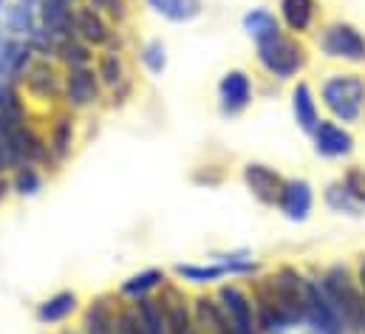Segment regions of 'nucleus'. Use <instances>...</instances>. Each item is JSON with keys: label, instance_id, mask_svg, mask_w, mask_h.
I'll list each match as a JSON object with an SVG mask.
<instances>
[{"label": "nucleus", "instance_id": "f257e3e1", "mask_svg": "<svg viewBox=\"0 0 365 334\" xmlns=\"http://www.w3.org/2000/svg\"><path fill=\"white\" fill-rule=\"evenodd\" d=\"M255 60L267 77L277 83H289L309 69V46L303 43V37L280 31L277 37L255 46Z\"/></svg>", "mask_w": 365, "mask_h": 334}, {"label": "nucleus", "instance_id": "f03ea898", "mask_svg": "<svg viewBox=\"0 0 365 334\" xmlns=\"http://www.w3.org/2000/svg\"><path fill=\"white\" fill-rule=\"evenodd\" d=\"M320 102L329 119L340 125H357L365 113V77L357 71H337L320 83Z\"/></svg>", "mask_w": 365, "mask_h": 334}, {"label": "nucleus", "instance_id": "7ed1b4c3", "mask_svg": "<svg viewBox=\"0 0 365 334\" xmlns=\"http://www.w3.org/2000/svg\"><path fill=\"white\" fill-rule=\"evenodd\" d=\"M320 283H323L326 295L331 298L334 309L340 312L346 329L360 332V329H363L365 295H363V289H360V283H357L354 269H349L346 263H331V266L320 275Z\"/></svg>", "mask_w": 365, "mask_h": 334}, {"label": "nucleus", "instance_id": "20e7f679", "mask_svg": "<svg viewBox=\"0 0 365 334\" xmlns=\"http://www.w3.org/2000/svg\"><path fill=\"white\" fill-rule=\"evenodd\" d=\"M314 46L329 60H340L349 66H365V31L349 20L323 23L314 34Z\"/></svg>", "mask_w": 365, "mask_h": 334}, {"label": "nucleus", "instance_id": "39448f33", "mask_svg": "<svg viewBox=\"0 0 365 334\" xmlns=\"http://www.w3.org/2000/svg\"><path fill=\"white\" fill-rule=\"evenodd\" d=\"M105 88L96 77V69L86 66V69H63V108L83 113L91 111L96 105H102L105 99Z\"/></svg>", "mask_w": 365, "mask_h": 334}, {"label": "nucleus", "instance_id": "423d86ee", "mask_svg": "<svg viewBox=\"0 0 365 334\" xmlns=\"http://www.w3.org/2000/svg\"><path fill=\"white\" fill-rule=\"evenodd\" d=\"M215 298L224 309V318L235 334H261L258 332V315H255V300L241 283H218Z\"/></svg>", "mask_w": 365, "mask_h": 334}, {"label": "nucleus", "instance_id": "0eeeda50", "mask_svg": "<svg viewBox=\"0 0 365 334\" xmlns=\"http://www.w3.org/2000/svg\"><path fill=\"white\" fill-rule=\"evenodd\" d=\"M215 99H218V113L224 119L241 116L255 99V83H252L250 71H244V69L224 71L215 85Z\"/></svg>", "mask_w": 365, "mask_h": 334}, {"label": "nucleus", "instance_id": "6e6552de", "mask_svg": "<svg viewBox=\"0 0 365 334\" xmlns=\"http://www.w3.org/2000/svg\"><path fill=\"white\" fill-rule=\"evenodd\" d=\"M20 85L34 102H63V69L57 60L37 57Z\"/></svg>", "mask_w": 365, "mask_h": 334}, {"label": "nucleus", "instance_id": "1a4fd4ad", "mask_svg": "<svg viewBox=\"0 0 365 334\" xmlns=\"http://www.w3.org/2000/svg\"><path fill=\"white\" fill-rule=\"evenodd\" d=\"M156 298L165 309L170 334H201V329L195 326V318H192V298L184 292L182 283L168 280Z\"/></svg>", "mask_w": 365, "mask_h": 334}, {"label": "nucleus", "instance_id": "9d476101", "mask_svg": "<svg viewBox=\"0 0 365 334\" xmlns=\"http://www.w3.org/2000/svg\"><path fill=\"white\" fill-rule=\"evenodd\" d=\"M241 178H244V187L250 190V196L258 204L277 207V198H280L283 184H286V176L280 170H274L267 162H247L241 167Z\"/></svg>", "mask_w": 365, "mask_h": 334}, {"label": "nucleus", "instance_id": "9b49d317", "mask_svg": "<svg viewBox=\"0 0 365 334\" xmlns=\"http://www.w3.org/2000/svg\"><path fill=\"white\" fill-rule=\"evenodd\" d=\"M314 153L323 159H349L354 153V133L349 125H340L334 119H320V125L312 133Z\"/></svg>", "mask_w": 365, "mask_h": 334}, {"label": "nucleus", "instance_id": "f8f14e48", "mask_svg": "<svg viewBox=\"0 0 365 334\" xmlns=\"http://www.w3.org/2000/svg\"><path fill=\"white\" fill-rule=\"evenodd\" d=\"M113 23L88 3L74 6V37H80L83 43H88L93 51L108 49L110 37H113Z\"/></svg>", "mask_w": 365, "mask_h": 334}, {"label": "nucleus", "instance_id": "ddd939ff", "mask_svg": "<svg viewBox=\"0 0 365 334\" xmlns=\"http://www.w3.org/2000/svg\"><path fill=\"white\" fill-rule=\"evenodd\" d=\"M46 142H48L54 167L71 159V153L77 148V119H74V111L63 108V111H57L51 116V122L46 128Z\"/></svg>", "mask_w": 365, "mask_h": 334}, {"label": "nucleus", "instance_id": "4468645a", "mask_svg": "<svg viewBox=\"0 0 365 334\" xmlns=\"http://www.w3.org/2000/svg\"><path fill=\"white\" fill-rule=\"evenodd\" d=\"M277 210L286 221L303 224L314 210V187L306 178H286L283 193L277 198Z\"/></svg>", "mask_w": 365, "mask_h": 334}, {"label": "nucleus", "instance_id": "2eb2a0df", "mask_svg": "<svg viewBox=\"0 0 365 334\" xmlns=\"http://www.w3.org/2000/svg\"><path fill=\"white\" fill-rule=\"evenodd\" d=\"M34 51L26 40L0 34V80L3 83H23L29 66L34 63Z\"/></svg>", "mask_w": 365, "mask_h": 334}, {"label": "nucleus", "instance_id": "dca6fc26", "mask_svg": "<svg viewBox=\"0 0 365 334\" xmlns=\"http://www.w3.org/2000/svg\"><path fill=\"white\" fill-rule=\"evenodd\" d=\"M277 17L283 31L303 37L317 26L320 3L317 0H277Z\"/></svg>", "mask_w": 365, "mask_h": 334}, {"label": "nucleus", "instance_id": "f3484780", "mask_svg": "<svg viewBox=\"0 0 365 334\" xmlns=\"http://www.w3.org/2000/svg\"><path fill=\"white\" fill-rule=\"evenodd\" d=\"M168 283V272L162 266H148V269H139L133 275H128L119 286H116V298L119 300H128V303H136L142 298H153L159 295V289Z\"/></svg>", "mask_w": 365, "mask_h": 334}, {"label": "nucleus", "instance_id": "a211bd4d", "mask_svg": "<svg viewBox=\"0 0 365 334\" xmlns=\"http://www.w3.org/2000/svg\"><path fill=\"white\" fill-rule=\"evenodd\" d=\"M77 312H80V295L74 289H60L34 306V320L40 326H60L71 320Z\"/></svg>", "mask_w": 365, "mask_h": 334}, {"label": "nucleus", "instance_id": "6ab92c4d", "mask_svg": "<svg viewBox=\"0 0 365 334\" xmlns=\"http://www.w3.org/2000/svg\"><path fill=\"white\" fill-rule=\"evenodd\" d=\"M289 99H292V119H294V125H297L306 136H312L314 128H317L320 119H323V116H320V102H317L314 88L306 83V80H297V83L292 85Z\"/></svg>", "mask_w": 365, "mask_h": 334}, {"label": "nucleus", "instance_id": "aec40b11", "mask_svg": "<svg viewBox=\"0 0 365 334\" xmlns=\"http://www.w3.org/2000/svg\"><path fill=\"white\" fill-rule=\"evenodd\" d=\"M116 295H96L83 309V334H119L116 332Z\"/></svg>", "mask_w": 365, "mask_h": 334}, {"label": "nucleus", "instance_id": "412c9836", "mask_svg": "<svg viewBox=\"0 0 365 334\" xmlns=\"http://www.w3.org/2000/svg\"><path fill=\"white\" fill-rule=\"evenodd\" d=\"M0 20H3V34L20 37V40H29L40 29L37 6H29V3H20V0H9Z\"/></svg>", "mask_w": 365, "mask_h": 334}, {"label": "nucleus", "instance_id": "4be33fe9", "mask_svg": "<svg viewBox=\"0 0 365 334\" xmlns=\"http://www.w3.org/2000/svg\"><path fill=\"white\" fill-rule=\"evenodd\" d=\"M173 275L182 286H215L221 283L224 278H230V269L227 263L221 260H204V263H195V260H187V263H176L173 266Z\"/></svg>", "mask_w": 365, "mask_h": 334}, {"label": "nucleus", "instance_id": "5701e85b", "mask_svg": "<svg viewBox=\"0 0 365 334\" xmlns=\"http://www.w3.org/2000/svg\"><path fill=\"white\" fill-rule=\"evenodd\" d=\"M14 139H17L20 162H29V165H37V167H54L51 151H48V142H46V133L34 131L31 122L14 128Z\"/></svg>", "mask_w": 365, "mask_h": 334}, {"label": "nucleus", "instance_id": "b1692460", "mask_svg": "<svg viewBox=\"0 0 365 334\" xmlns=\"http://www.w3.org/2000/svg\"><path fill=\"white\" fill-rule=\"evenodd\" d=\"M37 14H40V26L54 37V40H68L74 37V6H63V3H37Z\"/></svg>", "mask_w": 365, "mask_h": 334}, {"label": "nucleus", "instance_id": "393cba45", "mask_svg": "<svg viewBox=\"0 0 365 334\" xmlns=\"http://www.w3.org/2000/svg\"><path fill=\"white\" fill-rule=\"evenodd\" d=\"M241 29L247 31V37H250L255 46L272 40V37H277V34L283 31L280 17L274 14L272 9H267V6H255V9H250V11L241 17Z\"/></svg>", "mask_w": 365, "mask_h": 334}, {"label": "nucleus", "instance_id": "a878e982", "mask_svg": "<svg viewBox=\"0 0 365 334\" xmlns=\"http://www.w3.org/2000/svg\"><path fill=\"white\" fill-rule=\"evenodd\" d=\"M93 69H96V77L105 91H113L122 83L130 80L128 74V63H125V51H113V49H102L96 51V60H93Z\"/></svg>", "mask_w": 365, "mask_h": 334}, {"label": "nucleus", "instance_id": "bb28decb", "mask_svg": "<svg viewBox=\"0 0 365 334\" xmlns=\"http://www.w3.org/2000/svg\"><path fill=\"white\" fill-rule=\"evenodd\" d=\"M192 318H195V326L201 329V334H218L221 329H227V318H224V309L218 303L215 295H207V292H198L192 295Z\"/></svg>", "mask_w": 365, "mask_h": 334}, {"label": "nucleus", "instance_id": "cd10ccee", "mask_svg": "<svg viewBox=\"0 0 365 334\" xmlns=\"http://www.w3.org/2000/svg\"><path fill=\"white\" fill-rule=\"evenodd\" d=\"M0 122H6L9 128H20L29 122V102L23 85L0 83Z\"/></svg>", "mask_w": 365, "mask_h": 334}, {"label": "nucleus", "instance_id": "c85d7f7f", "mask_svg": "<svg viewBox=\"0 0 365 334\" xmlns=\"http://www.w3.org/2000/svg\"><path fill=\"white\" fill-rule=\"evenodd\" d=\"M145 3L153 14H159L168 23H192L204 11L201 0H145Z\"/></svg>", "mask_w": 365, "mask_h": 334}, {"label": "nucleus", "instance_id": "c756f323", "mask_svg": "<svg viewBox=\"0 0 365 334\" xmlns=\"http://www.w3.org/2000/svg\"><path fill=\"white\" fill-rule=\"evenodd\" d=\"M9 184H11V196L34 198L43 190V184H46V173H43V167L20 162V165L9 173Z\"/></svg>", "mask_w": 365, "mask_h": 334}, {"label": "nucleus", "instance_id": "7c9ffc66", "mask_svg": "<svg viewBox=\"0 0 365 334\" xmlns=\"http://www.w3.org/2000/svg\"><path fill=\"white\" fill-rule=\"evenodd\" d=\"M54 60L60 63V69H86V66H93L96 51L88 43H83L80 37H68V40L57 43V57Z\"/></svg>", "mask_w": 365, "mask_h": 334}, {"label": "nucleus", "instance_id": "2f4dec72", "mask_svg": "<svg viewBox=\"0 0 365 334\" xmlns=\"http://www.w3.org/2000/svg\"><path fill=\"white\" fill-rule=\"evenodd\" d=\"M139 63H142V69L150 74V77H162L165 71H168V46H165V40H159V37H150V40H145L142 46H139Z\"/></svg>", "mask_w": 365, "mask_h": 334}, {"label": "nucleus", "instance_id": "473e14b6", "mask_svg": "<svg viewBox=\"0 0 365 334\" xmlns=\"http://www.w3.org/2000/svg\"><path fill=\"white\" fill-rule=\"evenodd\" d=\"M323 201H326V207H329V210H334V213H340V216H363L365 213V207L354 201V196L346 190V184H343L340 178H337V181H331V184L326 187Z\"/></svg>", "mask_w": 365, "mask_h": 334}, {"label": "nucleus", "instance_id": "72a5a7b5", "mask_svg": "<svg viewBox=\"0 0 365 334\" xmlns=\"http://www.w3.org/2000/svg\"><path fill=\"white\" fill-rule=\"evenodd\" d=\"M139 318H142V326H145V334H170L168 329V318H165V309L159 303V298H142L133 303Z\"/></svg>", "mask_w": 365, "mask_h": 334}, {"label": "nucleus", "instance_id": "f704fd0d", "mask_svg": "<svg viewBox=\"0 0 365 334\" xmlns=\"http://www.w3.org/2000/svg\"><path fill=\"white\" fill-rule=\"evenodd\" d=\"M116 332L119 334H145V326H142V318H139L136 306L128 303V300H119V303H116Z\"/></svg>", "mask_w": 365, "mask_h": 334}, {"label": "nucleus", "instance_id": "c9c22d12", "mask_svg": "<svg viewBox=\"0 0 365 334\" xmlns=\"http://www.w3.org/2000/svg\"><path fill=\"white\" fill-rule=\"evenodd\" d=\"M340 181H343L346 190L354 196V201L365 207V167H360V165L346 167V173L340 176Z\"/></svg>", "mask_w": 365, "mask_h": 334}, {"label": "nucleus", "instance_id": "e433bc0d", "mask_svg": "<svg viewBox=\"0 0 365 334\" xmlns=\"http://www.w3.org/2000/svg\"><path fill=\"white\" fill-rule=\"evenodd\" d=\"M102 14H105L113 26H122V23L128 20V14H130L128 0H105V3H102Z\"/></svg>", "mask_w": 365, "mask_h": 334}, {"label": "nucleus", "instance_id": "4c0bfd02", "mask_svg": "<svg viewBox=\"0 0 365 334\" xmlns=\"http://www.w3.org/2000/svg\"><path fill=\"white\" fill-rule=\"evenodd\" d=\"M130 91H133V80L122 83L119 88H113V91H108V93L113 96V105H125V102L130 99Z\"/></svg>", "mask_w": 365, "mask_h": 334}, {"label": "nucleus", "instance_id": "58836bf2", "mask_svg": "<svg viewBox=\"0 0 365 334\" xmlns=\"http://www.w3.org/2000/svg\"><path fill=\"white\" fill-rule=\"evenodd\" d=\"M354 275H357V283H360V289H363V295H365V255H360V260H357V266H354Z\"/></svg>", "mask_w": 365, "mask_h": 334}, {"label": "nucleus", "instance_id": "ea45409f", "mask_svg": "<svg viewBox=\"0 0 365 334\" xmlns=\"http://www.w3.org/2000/svg\"><path fill=\"white\" fill-rule=\"evenodd\" d=\"M20 3H29V6H37L40 0H20Z\"/></svg>", "mask_w": 365, "mask_h": 334}, {"label": "nucleus", "instance_id": "a19ab883", "mask_svg": "<svg viewBox=\"0 0 365 334\" xmlns=\"http://www.w3.org/2000/svg\"><path fill=\"white\" fill-rule=\"evenodd\" d=\"M60 334H83V332H74V329H63Z\"/></svg>", "mask_w": 365, "mask_h": 334}, {"label": "nucleus", "instance_id": "79ce46f5", "mask_svg": "<svg viewBox=\"0 0 365 334\" xmlns=\"http://www.w3.org/2000/svg\"><path fill=\"white\" fill-rule=\"evenodd\" d=\"M218 334H235V332H232V329H230V326H227V329H221V332H218Z\"/></svg>", "mask_w": 365, "mask_h": 334}, {"label": "nucleus", "instance_id": "37998d69", "mask_svg": "<svg viewBox=\"0 0 365 334\" xmlns=\"http://www.w3.org/2000/svg\"><path fill=\"white\" fill-rule=\"evenodd\" d=\"M71 3H74V6H80V3H86V0H71Z\"/></svg>", "mask_w": 365, "mask_h": 334}, {"label": "nucleus", "instance_id": "c03bdc74", "mask_svg": "<svg viewBox=\"0 0 365 334\" xmlns=\"http://www.w3.org/2000/svg\"><path fill=\"white\" fill-rule=\"evenodd\" d=\"M0 83H3V80H0Z\"/></svg>", "mask_w": 365, "mask_h": 334}]
</instances>
